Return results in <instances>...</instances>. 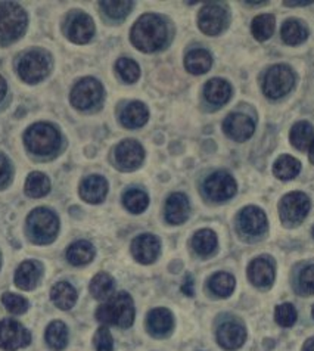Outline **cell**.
Returning a JSON list of instances; mask_svg holds the SVG:
<instances>
[{
  "label": "cell",
  "mask_w": 314,
  "mask_h": 351,
  "mask_svg": "<svg viewBox=\"0 0 314 351\" xmlns=\"http://www.w3.org/2000/svg\"><path fill=\"white\" fill-rule=\"evenodd\" d=\"M274 278H276V270L270 257H257L250 263L248 279L254 287L267 289L273 285Z\"/></svg>",
  "instance_id": "18"
},
{
  "label": "cell",
  "mask_w": 314,
  "mask_h": 351,
  "mask_svg": "<svg viewBox=\"0 0 314 351\" xmlns=\"http://www.w3.org/2000/svg\"><path fill=\"white\" fill-rule=\"evenodd\" d=\"M213 65V56L205 49H193L184 58V68L193 75H201L210 71Z\"/></svg>",
  "instance_id": "30"
},
{
  "label": "cell",
  "mask_w": 314,
  "mask_h": 351,
  "mask_svg": "<svg viewBox=\"0 0 314 351\" xmlns=\"http://www.w3.org/2000/svg\"><path fill=\"white\" fill-rule=\"evenodd\" d=\"M115 71L124 83L129 84L136 83L141 77V66L137 65L136 61L130 60V58H120V60L115 62Z\"/></svg>",
  "instance_id": "39"
},
{
  "label": "cell",
  "mask_w": 314,
  "mask_h": 351,
  "mask_svg": "<svg viewBox=\"0 0 314 351\" xmlns=\"http://www.w3.org/2000/svg\"><path fill=\"white\" fill-rule=\"evenodd\" d=\"M238 230L247 238H258L267 232V216L260 207L248 206L241 210L237 219Z\"/></svg>",
  "instance_id": "13"
},
{
  "label": "cell",
  "mask_w": 314,
  "mask_h": 351,
  "mask_svg": "<svg viewBox=\"0 0 314 351\" xmlns=\"http://www.w3.org/2000/svg\"><path fill=\"white\" fill-rule=\"evenodd\" d=\"M14 167L12 162L6 155L0 154V189H5L12 180Z\"/></svg>",
  "instance_id": "45"
},
{
  "label": "cell",
  "mask_w": 314,
  "mask_h": 351,
  "mask_svg": "<svg viewBox=\"0 0 314 351\" xmlns=\"http://www.w3.org/2000/svg\"><path fill=\"white\" fill-rule=\"evenodd\" d=\"M293 84H295V74L291 66L278 64L270 66L264 74L263 92L270 99H279L293 89Z\"/></svg>",
  "instance_id": "9"
},
{
  "label": "cell",
  "mask_w": 314,
  "mask_h": 351,
  "mask_svg": "<svg viewBox=\"0 0 314 351\" xmlns=\"http://www.w3.org/2000/svg\"><path fill=\"white\" fill-rule=\"evenodd\" d=\"M192 248L200 257H210L213 256L219 245V239L215 232L211 229H201L193 235Z\"/></svg>",
  "instance_id": "27"
},
{
  "label": "cell",
  "mask_w": 314,
  "mask_h": 351,
  "mask_svg": "<svg viewBox=\"0 0 314 351\" xmlns=\"http://www.w3.org/2000/svg\"><path fill=\"white\" fill-rule=\"evenodd\" d=\"M89 289H90V294L93 295V298L99 300V301H105L114 295L112 292L115 289V280L110 275V273L101 271L92 279Z\"/></svg>",
  "instance_id": "35"
},
{
  "label": "cell",
  "mask_w": 314,
  "mask_h": 351,
  "mask_svg": "<svg viewBox=\"0 0 314 351\" xmlns=\"http://www.w3.org/2000/svg\"><path fill=\"white\" fill-rule=\"evenodd\" d=\"M95 247L89 241H75L67 250V260L73 266H86L95 258Z\"/></svg>",
  "instance_id": "26"
},
{
  "label": "cell",
  "mask_w": 314,
  "mask_h": 351,
  "mask_svg": "<svg viewBox=\"0 0 314 351\" xmlns=\"http://www.w3.org/2000/svg\"><path fill=\"white\" fill-rule=\"evenodd\" d=\"M93 347L96 351H112L114 338L106 326H101L93 337Z\"/></svg>",
  "instance_id": "44"
},
{
  "label": "cell",
  "mask_w": 314,
  "mask_h": 351,
  "mask_svg": "<svg viewBox=\"0 0 314 351\" xmlns=\"http://www.w3.org/2000/svg\"><path fill=\"white\" fill-rule=\"evenodd\" d=\"M289 139L293 148L298 151H309L311 142L314 141V128L309 121H298L292 125Z\"/></svg>",
  "instance_id": "31"
},
{
  "label": "cell",
  "mask_w": 314,
  "mask_h": 351,
  "mask_svg": "<svg viewBox=\"0 0 314 351\" xmlns=\"http://www.w3.org/2000/svg\"><path fill=\"white\" fill-rule=\"evenodd\" d=\"M133 2H101L99 6L104 11V14L114 19V21H121L127 15L132 12Z\"/></svg>",
  "instance_id": "40"
},
{
  "label": "cell",
  "mask_w": 314,
  "mask_h": 351,
  "mask_svg": "<svg viewBox=\"0 0 314 351\" xmlns=\"http://www.w3.org/2000/svg\"><path fill=\"white\" fill-rule=\"evenodd\" d=\"M161 242L152 233H143L132 242V254L141 265H152L160 257Z\"/></svg>",
  "instance_id": "16"
},
{
  "label": "cell",
  "mask_w": 314,
  "mask_h": 351,
  "mask_svg": "<svg viewBox=\"0 0 314 351\" xmlns=\"http://www.w3.org/2000/svg\"><path fill=\"white\" fill-rule=\"evenodd\" d=\"M223 130L234 142L248 141L255 132V123L250 115L242 112H233L226 117L223 121Z\"/></svg>",
  "instance_id": "17"
},
{
  "label": "cell",
  "mask_w": 314,
  "mask_h": 351,
  "mask_svg": "<svg viewBox=\"0 0 314 351\" xmlns=\"http://www.w3.org/2000/svg\"><path fill=\"white\" fill-rule=\"evenodd\" d=\"M311 316H313V319H314V306H313V310H311Z\"/></svg>",
  "instance_id": "52"
},
{
  "label": "cell",
  "mask_w": 314,
  "mask_h": 351,
  "mask_svg": "<svg viewBox=\"0 0 314 351\" xmlns=\"http://www.w3.org/2000/svg\"><path fill=\"white\" fill-rule=\"evenodd\" d=\"M309 160L311 164H314V141L311 142L310 148H309Z\"/></svg>",
  "instance_id": "50"
},
{
  "label": "cell",
  "mask_w": 314,
  "mask_h": 351,
  "mask_svg": "<svg viewBox=\"0 0 314 351\" xmlns=\"http://www.w3.org/2000/svg\"><path fill=\"white\" fill-rule=\"evenodd\" d=\"M238 183L228 171H214L204 180V193L214 202H224L237 195Z\"/></svg>",
  "instance_id": "10"
},
{
  "label": "cell",
  "mask_w": 314,
  "mask_h": 351,
  "mask_svg": "<svg viewBox=\"0 0 314 351\" xmlns=\"http://www.w3.org/2000/svg\"><path fill=\"white\" fill-rule=\"evenodd\" d=\"M174 316L169 308H154L146 317V329L155 338H165L173 332Z\"/></svg>",
  "instance_id": "20"
},
{
  "label": "cell",
  "mask_w": 314,
  "mask_h": 351,
  "mask_svg": "<svg viewBox=\"0 0 314 351\" xmlns=\"http://www.w3.org/2000/svg\"><path fill=\"white\" fill-rule=\"evenodd\" d=\"M6 93H8V83L2 75H0V104H2V101L5 99Z\"/></svg>",
  "instance_id": "47"
},
{
  "label": "cell",
  "mask_w": 314,
  "mask_h": 351,
  "mask_svg": "<svg viewBox=\"0 0 314 351\" xmlns=\"http://www.w3.org/2000/svg\"><path fill=\"white\" fill-rule=\"evenodd\" d=\"M189 214H191V204L188 197L182 192L171 193L165 202V210H164L167 223L174 224V226L183 224L189 219Z\"/></svg>",
  "instance_id": "21"
},
{
  "label": "cell",
  "mask_w": 314,
  "mask_h": 351,
  "mask_svg": "<svg viewBox=\"0 0 314 351\" xmlns=\"http://www.w3.org/2000/svg\"><path fill=\"white\" fill-rule=\"evenodd\" d=\"M104 86L93 77L78 80L70 93L71 105L78 111H90L104 101Z\"/></svg>",
  "instance_id": "8"
},
{
  "label": "cell",
  "mask_w": 314,
  "mask_h": 351,
  "mask_svg": "<svg viewBox=\"0 0 314 351\" xmlns=\"http://www.w3.org/2000/svg\"><path fill=\"white\" fill-rule=\"evenodd\" d=\"M234 287H237V280L230 275V273L226 271H219L215 273L210 278L208 282V288L213 292L214 295H217L220 298H228L232 295V292L234 291Z\"/></svg>",
  "instance_id": "36"
},
{
  "label": "cell",
  "mask_w": 314,
  "mask_h": 351,
  "mask_svg": "<svg viewBox=\"0 0 314 351\" xmlns=\"http://www.w3.org/2000/svg\"><path fill=\"white\" fill-rule=\"evenodd\" d=\"M313 237H314V228H313Z\"/></svg>",
  "instance_id": "53"
},
{
  "label": "cell",
  "mask_w": 314,
  "mask_h": 351,
  "mask_svg": "<svg viewBox=\"0 0 314 351\" xmlns=\"http://www.w3.org/2000/svg\"><path fill=\"white\" fill-rule=\"evenodd\" d=\"M0 266H2V263H0Z\"/></svg>",
  "instance_id": "54"
},
{
  "label": "cell",
  "mask_w": 314,
  "mask_h": 351,
  "mask_svg": "<svg viewBox=\"0 0 314 351\" xmlns=\"http://www.w3.org/2000/svg\"><path fill=\"white\" fill-rule=\"evenodd\" d=\"M123 204L132 214H141L148 208L149 197L142 189H129L123 195Z\"/></svg>",
  "instance_id": "38"
},
{
  "label": "cell",
  "mask_w": 314,
  "mask_h": 351,
  "mask_svg": "<svg viewBox=\"0 0 314 351\" xmlns=\"http://www.w3.org/2000/svg\"><path fill=\"white\" fill-rule=\"evenodd\" d=\"M28 27L24 8L14 2L0 3V46H9L21 38Z\"/></svg>",
  "instance_id": "4"
},
{
  "label": "cell",
  "mask_w": 314,
  "mask_h": 351,
  "mask_svg": "<svg viewBox=\"0 0 314 351\" xmlns=\"http://www.w3.org/2000/svg\"><path fill=\"white\" fill-rule=\"evenodd\" d=\"M42 276H43L42 263L34 261V260H27L18 266L14 280H15V285L19 289L32 291L38 285Z\"/></svg>",
  "instance_id": "22"
},
{
  "label": "cell",
  "mask_w": 314,
  "mask_h": 351,
  "mask_svg": "<svg viewBox=\"0 0 314 351\" xmlns=\"http://www.w3.org/2000/svg\"><path fill=\"white\" fill-rule=\"evenodd\" d=\"M24 191L30 198H43L51 192V180L42 171H33L28 174Z\"/></svg>",
  "instance_id": "34"
},
{
  "label": "cell",
  "mask_w": 314,
  "mask_h": 351,
  "mask_svg": "<svg viewBox=\"0 0 314 351\" xmlns=\"http://www.w3.org/2000/svg\"><path fill=\"white\" fill-rule=\"evenodd\" d=\"M182 291H183L184 295L193 297L195 291H193V278H192V275H186V278L183 280V285H182Z\"/></svg>",
  "instance_id": "46"
},
{
  "label": "cell",
  "mask_w": 314,
  "mask_h": 351,
  "mask_svg": "<svg viewBox=\"0 0 314 351\" xmlns=\"http://www.w3.org/2000/svg\"><path fill=\"white\" fill-rule=\"evenodd\" d=\"M274 28H276V18L270 14H263L255 16L251 24V32L255 40L266 42L273 36Z\"/></svg>",
  "instance_id": "37"
},
{
  "label": "cell",
  "mask_w": 314,
  "mask_h": 351,
  "mask_svg": "<svg viewBox=\"0 0 314 351\" xmlns=\"http://www.w3.org/2000/svg\"><path fill=\"white\" fill-rule=\"evenodd\" d=\"M302 351H314V337L306 341V344L302 346Z\"/></svg>",
  "instance_id": "48"
},
{
  "label": "cell",
  "mask_w": 314,
  "mask_h": 351,
  "mask_svg": "<svg viewBox=\"0 0 314 351\" xmlns=\"http://www.w3.org/2000/svg\"><path fill=\"white\" fill-rule=\"evenodd\" d=\"M47 346L55 351H62L68 346V328L62 320H53L45 332Z\"/></svg>",
  "instance_id": "32"
},
{
  "label": "cell",
  "mask_w": 314,
  "mask_h": 351,
  "mask_svg": "<svg viewBox=\"0 0 314 351\" xmlns=\"http://www.w3.org/2000/svg\"><path fill=\"white\" fill-rule=\"evenodd\" d=\"M130 40L145 53L158 52L169 42V27L160 15L145 14L134 23Z\"/></svg>",
  "instance_id": "1"
},
{
  "label": "cell",
  "mask_w": 314,
  "mask_h": 351,
  "mask_svg": "<svg viewBox=\"0 0 314 351\" xmlns=\"http://www.w3.org/2000/svg\"><path fill=\"white\" fill-rule=\"evenodd\" d=\"M229 15L219 3H207L198 14L200 30L207 36H219L228 27Z\"/></svg>",
  "instance_id": "14"
},
{
  "label": "cell",
  "mask_w": 314,
  "mask_h": 351,
  "mask_svg": "<svg viewBox=\"0 0 314 351\" xmlns=\"http://www.w3.org/2000/svg\"><path fill=\"white\" fill-rule=\"evenodd\" d=\"M297 291L301 295H314V265H307L298 273Z\"/></svg>",
  "instance_id": "43"
},
{
  "label": "cell",
  "mask_w": 314,
  "mask_h": 351,
  "mask_svg": "<svg viewBox=\"0 0 314 351\" xmlns=\"http://www.w3.org/2000/svg\"><path fill=\"white\" fill-rule=\"evenodd\" d=\"M115 164L121 171H134L145 160L143 146L134 139H125L115 146Z\"/></svg>",
  "instance_id": "15"
},
{
  "label": "cell",
  "mask_w": 314,
  "mask_h": 351,
  "mask_svg": "<svg viewBox=\"0 0 314 351\" xmlns=\"http://www.w3.org/2000/svg\"><path fill=\"white\" fill-rule=\"evenodd\" d=\"M134 303L130 294L117 292L106 300V303L96 310V319L104 325H112L123 329L130 328L134 322Z\"/></svg>",
  "instance_id": "2"
},
{
  "label": "cell",
  "mask_w": 314,
  "mask_h": 351,
  "mask_svg": "<svg viewBox=\"0 0 314 351\" xmlns=\"http://www.w3.org/2000/svg\"><path fill=\"white\" fill-rule=\"evenodd\" d=\"M64 30L68 40H71L75 45H86L93 38L96 28L90 15L82 11H74L68 14Z\"/></svg>",
  "instance_id": "12"
},
{
  "label": "cell",
  "mask_w": 314,
  "mask_h": 351,
  "mask_svg": "<svg viewBox=\"0 0 314 351\" xmlns=\"http://www.w3.org/2000/svg\"><path fill=\"white\" fill-rule=\"evenodd\" d=\"M25 148L34 155L49 157L61 148V133L51 123H36L24 133Z\"/></svg>",
  "instance_id": "3"
},
{
  "label": "cell",
  "mask_w": 314,
  "mask_h": 351,
  "mask_svg": "<svg viewBox=\"0 0 314 351\" xmlns=\"http://www.w3.org/2000/svg\"><path fill=\"white\" fill-rule=\"evenodd\" d=\"M77 291L70 282H58L51 289V298L53 304L61 310H70L77 303Z\"/></svg>",
  "instance_id": "29"
},
{
  "label": "cell",
  "mask_w": 314,
  "mask_h": 351,
  "mask_svg": "<svg viewBox=\"0 0 314 351\" xmlns=\"http://www.w3.org/2000/svg\"><path fill=\"white\" fill-rule=\"evenodd\" d=\"M60 232V219L56 214L45 207L33 210L27 217V235L37 245L52 243Z\"/></svg>",
  "instance_id": "5"
},
{
  "label": "cell",
  "mask_w": 314,
  "mask_h": 351,
  "mask_svg": "<svg viewBox=\"0 0 314 351\" xmlns=\"http://www.w3.org/2000/svg\"><path fill=\"white\" fill-rule=\"evenodd\" d=\"M298 319V313H297V308L293 307V304L291 303H283L279 304L274 310V320H276V324L282 328H291L295 325V322Z\"/></svg>",
  "instance_id": "42"
},
{
  "label": "cell",
  "mask_w": 314,
  "mask_h": 351,
  "mask_svg": "<svg viewBox=\"0 0 314 351\" xmlns=\"http://www.w3.org/2000/svg\"><path fill=\"white\" fill-rule=\"evenodd\" d=\"M309 27L297 18L287 19L280 28L282 40L291 46H298L304 43L309 38Z\"/></svg>",
  "instance_id": "25"
},
{
  "label": "cell",
  "mask_w": 314,
  "mask_h": 351,
  "mask_svg": "<svg viewBox=\"0 0 314 351\" xmlns=\"http://www.w3.org/2000/svg\"><path fill=\"white\" fill-rule=\"evenodd\" d=\"M247 341V329L239 322L228 320L217 329V343L224 350H238Z\"/></svg>",
  "instance_id": "19"
},
{
  "label": "cell",
  "mask_w": 314,
  "mask_h": 351,
  "mask_svg": "<svg viewBox=\"0 0 314 351\" xmlns=\"http://www.w3.org/2000/svg\"><path fill=\"white\" fill-rule=\"evenodd\" d=\"M301 171V162L291 155H280L273 164V174L279 180H292L295 179Z\"/></svg>",
  "instance_id": "33"
},
{
  "label": "cell",
  "mask_w": 314,
  "mask_h": 351,
  "mask_svg": "<svg viewBox=\"0 0 314 351\" xmlns=\"http://www.w3.org/2000/svg\"><path fill=\"white\" fill-rule=\"evenodd\" d=\"M108 195V182L99 174L84 178L80 183V197L89 204H101Z\"/></svg>",
  "instance_id": "23"
},
{
  "label": "cell",
  "mask_w": 314,
  "mask_h": 351,
  "mask_svg": "<svg viewBox=\"0 0 314 351\" xmlns=\"http://www.w3.org/2000/svg\"><path fill=\"white\" fill-rule=\"evenodd\" d=\"M285 6H310L313 2H285Z\"/></svg>",
  "instance_id": "49"
},
{
  "label": "cell",
  "mask_w": 314,
  "mask_h": 351,
  "mask_svg": "<svg viewBox=\"0 0 314 351\" xmlns=\"http://www.w3.org/2000/svg\"><path fill=\"white\" fill-rule=\"evenodd\" d=\"M52 70L51 53L43 49L27 51L16 62V71L21 80L28 84H37L43 82Z\"/></svg>",
  "instance_id": "6"
},
{
  "label": "cell",
  "mask_w": 314,
  "mask_h": 351,
  "mask_svg": "<svg viewBox=\"0 0 314 351\" xmlns=\"http://www.w3.org/2000/svg\"><path fill=\"white\" fill-rule=\"evenodd\" d=\"M149 120V110L143 102L133 101L120 114V121L127 129H141Z\"/></svg>",
  "instance_id": "24"
},
{
  "label": "cell",
  "mask_w": 314,
  "mask_h": 351,
  "mask_svg": "<svg viewBox=\"0 0 314 351\" xmlns=\"http://www.w3.org/2000/svg\"><path fill=\"white\" fill-rule=\"evenodd\" d=\"M2 304L5 306V308L12 315H24L25 311L30 308V303L28 300L24 298L23 295L14 294V292H5L2 295Z\"/></svg>",
  "instance_id": "41"
},
{
  "label": "cell",
  "mask_w": 314,
  "mask_h": 351,
  "mask_svg": "<svg viewBox=\"0 0 314 351\" xmlns=\"http://www.w3.org/2000/svg\"><path fill=\"white\" fill-rule=\"evenodd\" d=\"M204 95L213 105H224L232 96V86L224 79H211L204 86Z\"/></svg>",
  "instance_id": "28"
},
{
  "label": "cell",
  "mask_w": 314,
  "mask_h": 351,
  "mask_svg": "<svg viewBox=\"0 0 314 351\" xmlns=\"http://www.w3.org/2000/svg\"><path fill=\"white\" fill-rule=\"evenodd\" d=\"M32 343L28 329L14 319L0 320V348L5 351H16L25 348Z\"/></svg>",
  "instance_id": "11"
},
{
  "label": "cell",
  "mask_w": 314,
  "mask_h": 351,
  "mask_svg": "<svg viewBox=\"0 0 314 351\" xmlns=\"http://www.w3.org/2000/svg\"><path fill=\"white\" fill-rule=\"evenodd\" d=\"M311 208V201L307 193L289 192L279 202V216L287 228H295L309 216Z\"/></svg>",
  "instance_id": "7"
},
{
  "label": "cell",
  "mask_w": 314,
  "mask_h": 351,
  "mask_svg": "<svg viewBox=\"0 0 314 351\" xmlns=\"http://www.w3.org/2000/svg\"><path fill=\"white\" fill-rule=\"evenodd\" d=\"M245 5H248V6H264V5H267V2H247Z\"/></svg>",
  "instance_id": "51"
}]
</instances>
